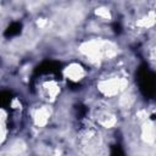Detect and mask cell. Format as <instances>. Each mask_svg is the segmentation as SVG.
Wrapping results in <instances>:
<instances>
[{
	"label": "cell",
	"instance_id": "6da1fadb",
	"mask_svg": "<svg viewBox=\"0 0 156 156\" xmlns=\"http://www.w3.org/2000/svg\"><path fill=\"white\" fill-rule=\"evenodd\" d=\"M66 74L69 79H73V80H78L83 77L84 72L82 69V67H79L78 65H72L69 67H67L66 69Z\"/></svg>",
	"mask_w": 156,
	"mask_h": 156
},
{
	"label": "cell",
	"instance_id": "7a4b0ae2",
	"mask_svg": "<svg viewBox=\"0 0 156 156\" xmlns=\"http://www.w3.org/2000/svg\"><path fill=\"white\" fill-rule=\"evenodd\" d=\"M154 134H155V132H154L152 124L151 123H146L144 126V129H143V136H144V139L147 143H152L154 141Z\"/></svg>",
	"mask_w": 156,
	"mask_h": 156
},
{
	"label": "cell",
	"instance_id": "3957f363",
	"mask_svg": "<svg viewBox=\"0 0 156 156\" xmlns=\"http://www.w3.org/2000/svg\"><path fill=\"white\" fill-rule=\"evenodd\" d=\"M48 117H49L48 110H45V108L39 110V111L37 112V115H35V122H37V124H39V126L45 124L46 121H48Z\"/></svg>",
	"mask_w": 156,
	"mask_h": 156
}]
</instances>
